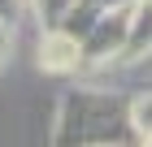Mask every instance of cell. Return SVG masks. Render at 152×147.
Segmentation results:
<instances>
[{"mask_svg":"<svg viewBox=\"0 0 152 147\" xmlns=\"http://www.w3.org/2000/svg\"><path fill=\"white\" fill-rule=\"evenodd\" d=\"M26 13H31V0H0V26H9V30H13Z\"/></svg>","mask_w":152,"mask_h":147,"instance_id":"obj_7","label":"cell"},{"mask_svg":"<svg viewBox=\"0 0 152 147\" xmlns=\"http://www.w3.org/2000/svg\"><path fill=\"white\" fill-rule=\"evenodd\" d=\"M9 43H13V30H9V26H0V61L9 56Z\"/></svg>","mask_w":152,"mask_h":147,"instance_id":"obj_9","label":"cell"},{"mask_svg":"<svg viewBox=\"0 0 152 147\" xmlns=\"http://www.w3.org/2000/svg\"><path fill=\"white\" fill-rule=\"evenodd\" d=\"M74 4H78V0H31V13L39 17V26H44V30H52V26L65 22V13H70Z\"/></svg>","mask_w":152,"mask_h":147,"instance_id":"obj_5","label":"cell"},{"mask_svg":"<svg viewBox=\"0 0 152 147\" xmlns=\"http://www.w3.org/2000/svg\"><path fill=\"white\" fill-rule=\"evenodd\" d=\"M78 4L91 13H117V9H135L139 0H78Z\"/></svg>","mask_w":152,"mask_h":147,"instance_id":"obj_8","label":"cell"},{"mask_svg":"<svg viewBox=\"0 0 152 147\" xmlns=\"http://www.w3.org/2000/svg\"><path fill=\"white\" fill-rule=\"evenodd\" d=\"M39 65L48 74H74L83 69V39H74L65 26H52L39 39Z\"/></svg>","mask_w":152,"mask_h":147,"instance_id":"obj_3","label":"cell"},{"mask_svg":"<svg viewBox=\"0 0 152 147\" xmlns=\"http://www.w3.org/2000/svg\"><path fill=\"white\" fill-rule=\"evenodd\" d=\"M139 147H152V138H143V143H139Z\"/></svg>","mask_w":152,"mask_h":147,"instance_id":"obj_10","label":"cell"},{"mask_svg":"<svg viewBox=\"0 0 152 147\" xmlns=\"http://www.w3.org/2000/svg\"><path fill=\"white\" fill-rule=\"evenodd\" d=\"M52 147H139L130 121V95L74 87L57 104Z\"/></svg>","mask_w":152,"mask_h":147,"instance_id":"obj_1","label":"cell"},{"mask_svg":"<svg viewBox=\"0 0 152 147\" xmlns=\"http://www.w3.org/2000/svg\"><path fill=\"white\" fill-rule=\"evenodd\" d=\"M130 121H135V134L152 138V91H139V95H130Z\"/></svg>","mask_w":152,"mask_h":147,"instance_id":"obj_6","label":"cell"},{"mask_svg":"<svg viewBox=\"0 0 152 147\" xmlns=\"http://www.w3.org/2000/svg\"><path fill=\"white\" fill-rule=\"evenodd\" d=\"M152 56V0H139L130 9V30H126V56L122 61H143Z\"/></svg>","mask_w":152,"mask_h":147,"instance_id":"obj_4","label":"cell"},{"mask_svg":"<svg viewBox=\"0 0 152 147\" xmlns=\"http://www.w3.org/2000/svg\"><path fill=\"white\" fill-rule=\"evenodd\" d=\"M126 30H130V9L100 13L96 26L83 35V65H104V61L126 56Z\"/></svg>","mask_w":152,"mask_h":147,"instance_id":"obj_2","label":"cell"}]
</instances>
